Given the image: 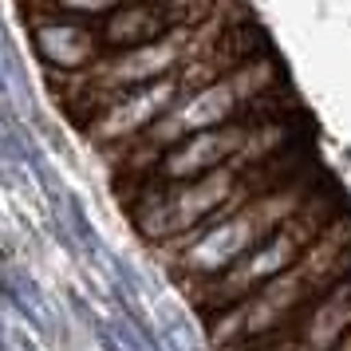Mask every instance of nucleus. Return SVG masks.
<instances>
[{"label":"nucleus","instance_id":"nucleus-1","mask_svg":"<svg viewBox=\"0 0 351 351\" xmlns=\"http://www.w3.org/2000/svg\"><path fill=\"white\" fill-rule=\"evenodd\" d=\"M348 272H351V217L339 213L292 269L272 276L269 285L249 292L245 300L206 316L209 348H217V351L256 348L261 339L280 332L288 319L300 316L304 308L316 296H324L335 280H343Z\"/></svg>","mask_w":351,"mask_h":351},{"label":"nucleus","instance_id":"nucleus-2","mask_svg":"<svg viewBox=\"0 0 351 351\" xmlns=\"http://www.w3.org/2000/svg\"><path fill=\"white\" fill-rule=\"evenodd\" d=\"M249 114H280V71H276L269 51L245 60L229 75L206 83V87H193L190 95L178 99L174 107L162 114L150 130H143L134 143L111 150V158H119L123 178H130L138 186L158 166L162 154L170 146H178L182 138H190L197 130L249 119Z\"/></svg>","mask_w":351,"mask_h":351},{"label":"nucleus","instance_id":"nucleus-3","mask_svg":"<svg viewBox=\"0 0 351 351\" xmlns=\"http://www.w3.org/2000/svg\"><path fill=\"white\" fill-rule=\"evenodd\" d=\"M319 190H324V178L308 166L292 182H285L269 193H256L253 202L233 209L229 217L206 225V229H197V233L174 241V245H162L158 253L166 256V269L174 272V280L182 288L202 285L209 276L225 272L229 265H237L253 245H261L269 233H276L292 213H300Z\"/></svg>","mask_w":351,"mask_h":351},{"label":"nucleus","instance_id":"nucleus-4","mask_svg":"<svg viewBox=\"0 0 351 351\" xmlns=\"http://www.w3.org/2000/svg\"><path fill=\"white\" fill-rule=\"evenodd\" d=\"M339 213H343V202H339V193L324 182V190H319L300 213H292L276 233H269L261 245H253L237 265H229V269L217 272V276H209L202 285L186 288L193 308L202 312V319L213 316V312H221V308H229V304L245 300L249 292H256L261 285H269L272 276H280L285 269H292Z\"/></svg>","mask_w":351,"mask_h":351},{"label":"nucleus","instance_id":"nucleus-5","mask_svg":"<svg viewBox=\"0 0 351 351\" xmlns=\"http://www.w3.org/2000/svg\"><path fill=\"white\" fill-rule=\"evenodd\" d=\"M178 99H182V83H178V75L143 83V87H130V91H119L111 103H103V107L83 123V134H87L99 150L111 154V150L134 143L143 130L154 127Z\"/></svg>","mask_w":351,"mask_h":351},{"label":"nucleus","instance_id":"nucleus-6","mask_svg":"<svg viewBox=\"0 0 351 351\" xmlns=\"http://www.w3.org/2000/svg\"><path fill=\"white\" fill-rule=\"evenodd\" d=\"M351 332V272L249 351H332Z\"/></svg>","mask_w":351,"mask_h":351},{"label":"nucleus","instance_id":"nucleus-7","mask_svg":"<svg viewBox=\"0 0 351 351\" xmlns=\"http://www.w3.org/2000/svg\"><path fill=\"white\" fill-rule=\"evenodd\" d=\"M28 36L32 51L48 75H75L91 67L107 51L99 36V20L60 16V12H28Z\"/></svg>","mask_w":351,"mask_h":351},{"label":"nucleus","instance_id":"nucleus-8","mask_svg":"<svg viewBox=\"0 0 351 351\" xmlns=\"http://www.w3.org/2000/svg\"><path fill=\"white\" fill-rule=\"evenodd\" d=\"M28 12H60V16H83V20H103L111 8L127 0H24Z\"/></svg>","mask_w":351,"mask_h":351},{"label":"nucleus","instance_id":"nucleus-9","mask_svg":"<svg viewBox=\"0 0 351 351\" xmlns=\"http://www.w3.org/2000/svg\"><path fill=\"white\" fill-rule=\"evenodd\" d=\"M332 351H351V332L343 335V343H339V348H332Z\"/></svg>","mask_w":351,"mask_h":351}]
</instances>
